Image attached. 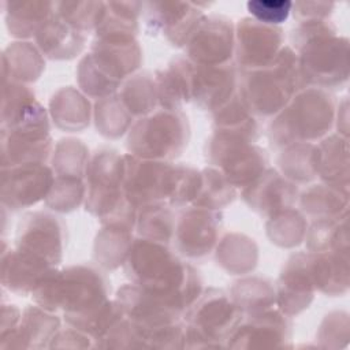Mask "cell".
Returning <instances> with one entry per match:
<instances>
[{"label": "cell", "instance_id": "cell-5", "mask_svg": "<svg viewBox=\"0 0 350 350\" xmlns=\"http://www.w3.org/2000/svg\"><path fill=\"white\" fill-rule=\"evenodd\" d=\"M249 12L257 22L264 25H278L287 19L293 3L291 1H249L246 4Z\"/></svg>", "mask_w": 350, "mask_h": 350}, {"label": "cell", "instance_id": "cell-4", "mask_svg": "<svg viewBox=\"0 0 350 350\" xmlns=\"http://www.w3.org/2000/svg\"><path fill=\"white\" fill-rule=\"evenodd\" d=\"M5 5L10 30L16 36H30L41 30V21L46 22V16L55 4L42 1H10Z\"/></svg>", "mask_w": 350, "mask_h": 350}, {"label": "cell", "instance_id": "cell-3", "mask_svg": "<svg viewBox=\"0 0 350 350\" xmlns=\"http://www.w3.org/2000/svg\"><path fill=\"white\" fill-rule=\"evenodd\" d=\"M51 174L44 167L40 168H22V172H15V175L10 176V180L3 179V200L4 202L18 204L23 205L36 202L40 196L42 194V190L49 186Z\"/></svg>", "mask_w": 350, "mask_h": 350}, {"label": "cell", "instance_id": "cell-2", "mask_svg": "<svg viewBox=\"0 0 350 350\" xmlns=\"http://www.w3.org/2000/svg\"><path fill=\"white\" fill-rule=\"evenodd\" d=\"M282 30L257 22L256 19H243L238 26L239 51L238 57L245 64L252 67L256 64H267L272 55L276 53L280 41Z\"/></svg>", "mask_w": 350, "mask_h": 350}, {"label": "cell", "instance_id": "cell-1", "mask_svg": "<svg viewBox=\"0 0 350 350\" xmlns=\"http://www.w3.org/2000/svg\"><path fill=\"white\" fill-rule=\"evenodd\" d=\"M190 42V56L204 63H221L228 59L232 46V26L224 18L198 22Z\"/></svg>", "mask_w": 350, "mask_h": 350}]
</instances>
